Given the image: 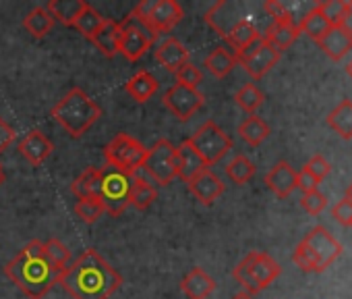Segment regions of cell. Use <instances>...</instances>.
Masks as SVG:
<instances>
[{"label": "cell", "instance_id": "obj_1", "mask_svg": "<svg viewBox=\"0 0 352 299\" xmlns=\"http://www.w3.org/2000/svg\"><path fill=\"white\" fill-rule=\"evenodd\" d=\"M58 282L73 299H108L120 289L122 276L96 249H85L60 272Z\"/></svg>", "mask_w": 352, "mask_h": 299}, {"label": "cell", "instance_id": "obj_2", "mask_svg": "<svg viewBox=\"0 0 352 299\" xmlns=\"http://www.w3.org/2000/svg\"><path fill=\"white\" fill-rule=\"evenodd\" d=\"M5 274L30 299H44L50 293V289L58 282L60 270H56L48 262L44 254V243L34 239L11 262H7Z\"/></svg>", "mask_w": 352, "mask_h": 299}, {"label": "cell", "instance_id": "obj_3", "mask_svg": "<svg viewBox=\"0 0 352 299\" xmlns=\"http://www.w3.org/2000/svg\"><path fill=\"white\" fill-rule=\"evenodd\" d=\"M50 116L75 139L83 137L94 125L96 121L102 116V108L98 106L96 100H91L81 87H73L69 90V94L58 100L52 110Z\"/></svg>", "mask_w": 352, "mask_h": 299}, {"label": "cell", "instance_id": "obj_4", "mask_svg": "<svg viewBox=\"0 0 352 299\" xmlns=\"http://www.w3.org/2000/svg\"><path fill=\"white\" fill-rule=\"evenodd\" d=\"M342 254V245L331 237L325 227H313L305 239L292 251V262L302 272H323L329 268L338 256Z\"/></svg>", "mask_w": 352, "mask_h": 299}, {"label": "cell", "instance_id": "obj_5", "mask_svg": "<svg viewBox=\"0 0 352 299\" xmlns=\"http://www.w3.org/2000/svg\"><path fill=\"white\" fill-rule=\"evenodd\" d=\"M280 274L282 266L267 251H249L232 270L234 280L251 297L267 289Z\"/></svg>", "mask_w": 352, "mask_h": 299}, {"label": "cell", "instance_id": "obj_6", "mask_svg": "<svg viewBox=\"0 0 352 299\" xmlns=\"http://www.w3.org/2000/svg\"><path fill=\"white\" fill-rule=\"evenodd\" d=\"M129 17L141 23L157 40L160 34H168L179 25L185 13L176 0H143L131 11Z\"/></svg>", "mask_w": 352, "mask_h": 299}, {"label": "cell", "instance_id": "obj_7", "mask_svg": "<svg viewBox=\"0 0 352 299\" xmlns=\"http://www.w3.org/2000/svg\"><path fill=\"white\" fill-rule=\"evenodd\" d=\"M145 154H147V147L139 139L131 137L129 133L114 135L104 147L106 167H112V169H116L124 175H131V177L141 169Z\"/></svg>", "mask_w": 352, "mask_h": 299}, {"label": "cell", "instance_id": "obj_8", "mask_svg": "<svg viewBox=\"0 0 352 299\" xmlns=\"http://www.w3.org/2000/svg\"><path fill=\"white\" fill-rule=\"evenodd\" d=\"M189 143L197 152V156L204 161V165L210 169L218 165L230 150H232V139L230 135L216 123V121H206L191 137Z\"/></svg>", "mask_w": 352, "mask_h": 299}, {"label": "cell", "instance_id": "obj_9", "mask_svg": "<svg viewBox=\"0 0 352 299\" xmlns=\"http://www.w3.org/2000/svg\"><path fill=\"white\" fill-rule=\"evenodd\" d=\"M141 169L157 185L166 187L176 179V145L168 139H157L145 154Z\"/></svg>", "mask_w": 352, "mask_h": 299}, {"label": "cell", "instance_id": "obj_10", "mask_svg": "<svg viewBox=\"0 0 352 299\" xmlns=\"http://www.w3.org/2000/svg\"><path fill=\"white\" fill-rule=\"evenodd\" d=\"M129 189H131V175H124L112 167L102 169L100 200L110 216L118 218L129 208Z\"/></svg>", "mask_w": 352, "mask_h": 299}, {"label": "cell", "instance_id": "obj_11", "mask_svg": "<svg viewBox=\"0 0 352 299\" xmlns=\"http://www.w3.org/2000/svg\"><path fill=\"white\" fill-rule=\"evenodd\" d=\"M282 59V52L278 48H274L270 42L263 40V36L253 42L247 50H243L241 54H236V63L253 77V79H261L263 75H267L278 61Z\"/></svg>", "mask_w": 352, "mask_h": 299}, {"label": "cell", "instance_id": "obj_12", "mask_svg": "<svg viewBox=\"0 0 352 299\" xmlns=\"http://www.w3.org/2000/svg\"><path fill=\"white\" fill-rule=\"evenodd\" d=\"M155 42V38L141 25L137 23L133 17H124V21H120V42H118V52L135 63L139 59H143L147 54V50L151 48V44Z\"/></svg>", "mask_w": 352, "mask_h": 299}, {"label": "cell", "instance_id": "obj_13", "mask_svg": "<svg viewBox=\"0 0 352 299\" xmlns=\"http://www.w3.org/2000/svg\"><path fill=\"white\" fill-rule=\"evenodd\" d=\"M162 102L179 121H189L206 104V96L197 87L174 83L170 90L164 92Z\"/></svg>", "mask_w": 352, "mask_h": 299}, {"label": "cell", "instance_id": "obj_14", "mask_svg": "<svg viewBox=\"0 0 352 299\" xmlns=\"http://www.w3.org/2000/svg\"><path fill=\"white\" fill-rule=\"evenodd\" d=\"M187 185H189V192L195 196V200L204 206H212L226 189L224 181L212 169H206L199 175H195Z\"/></svg>", "mask_w": 352, "mask_h": 299}, {"label": "cell", "instance_id": "obj_15", "mask_svg": "<svg viewBox=\"0 0 352 299\" xmlns=\"http://www.w3.org/2000/svg\"><path fill=\"white\" fill-rule=\"evenodd\" d=\"M19 152L30 165L40 167L54 152V143L40 129H34L19 141Z\"/></svg>", "mask_w": 352, "mask_h": 299}, {"label": "cell", "instance_id": "obj_16", "mask_svg": "<svg viewBox=\"0 0 352 299\" xmlns=\"http://www.w3.org/2000/svg\"><path fill=\"white\" fill-rule=\"evenodd\" d=\"M296 179H298V171L292 169L290 163L280 161L272 167V171L265 175V185L280 198L286 200L288 196H292V192L296 189Z\"/></svg>", "mask_w": 352, "mask_h": 299}, {"label": "cell", "instance_id": "obj_17", "mask_svg": "<svg viewBox=\"0 0 352 299\" xmlns=\"http://www.w3.org/2000/svg\"><path fill=\"white\" fill-rule=\"evenodd\" d=\"M206 169L208 167L197 156L189 139H183L179 145H176V179H183L185 183H189L195 175H199Z\"/></svg>", "mask_w": 352, "mask_h": 299}, {"label": "cell", "instance_id": "obj_18", "mask_svg": "<svg viewBox=\"0 0 352 299\" xmlns=\"http://www.w3.org/2000/svg\"><path fill=\"white\" fill-rule=\"evenodd\" d=\"M155 61L166 69V71H176L179 67H183L185 63H189V50L181 44V40H176L174 36L164 38L157 48H155Z\"/></svg>", "mask_w": 352, "mask_h": 299}, {"label": "cell", "instance_id": "obj_19", "mask_svg": "<svg viewBox=\"0 0 352 299\" xmlns=\"http://www.w3.org/2000/svg\"><path fill=\"white\" fill-rule=\"evenodd\" d=\"M243 17H239L236 13V7L232 3H228V0H220V3H216L208 13H206V23L216 30L222 38H226V34L241 21Z\"/></svg>", "mask_w": 352, "mask_h": 299}, {"label": "cell", "instance_id": "obj_20", "mask_svg": "<svg viewBox=\"0 0 352 299\" xmlns=\"http://www.w3.org/2000/svg\"><path fill=\"white\" fill-rule=\"evenodd\" d=\"M317 46L327 59H331L333 63H340L352 50V36L340 28H329V32L317 42Z\"/></svg>", "mask_w": 352, "mask_h": 299}, {"label": "cell", "instance_id": "obj_21", "mask_svg": "<svg viewBox=\"0 0 352 299\" xmlns=\"http://www.w3.org/2000/svg\"><path fill=\"white\" fill-rule=\"evenodd\" d=\"M216 289V280L204 270V268H193L185 274L181 280V291L189 299H208Z\"/></svg>", "mask_w": 352, "mask_h": 299}, {"label": "cell", "instance_id": "obj_22", "mask_svg": "<svg viewBox=\"0 0 352 299\" xmlns=\"http://www.w3.org/2000/svg\"><path fill=\"white\" fill-rule=\"evenodd\" d=\"M261 38L259 30L255 28V23L247 17H243L228 34H226V44L230 46V52L234 50V56L241 54L243 50H247L253 42H257Z\"/></svg>", "mask_w": 352, "mask_h": 299}, {"label": "cell", "instance_id": "obj_23", "mask_svg": "<svg viewBox=\"0 0 352 299\" xmlns=\"http://www.w3.org/2000/svg\"><path fill=\"white\" fill-rule=\"evenodd\" d=\"M298 36H300L298 25L292 19H286V21H272V25L263 34V40L282 52V50L290 48L298 40Z\"/></svg>", "mask_w": 352, "mask_h": 299}, {"label": "cell", "instance_id": "obj_24", "mask_svg": "<svg viewBox=\"0 0 352 299\" xmlns=\"http://www.w3.org/2000/svg\"><path fill=\"white\" fill-rule=\"evenodd\" d=\"M104 56L112 59L118 54V42H120V23L112 19H104L102 28L91 36L89 40Z\"/></svg>", "mask_w": 352, "mask_h": 299}, {"label": "cell", "instance_id": "obj_25", "mask_svg": "<svg viewBox=\"0 0 352 299\" xmlns=\"http://www.w3.org/2000/svg\"><path fill=\"white\" fill-rule=\"evenodd\" d=\"M73 194L79 200H100V189H102V169H87L83 171L71 185Z\"/></svg>", "mask_w": 352, "mask_h": 299}, {"label": "cell", "instance_id": "obj_26", "mask_svg": "<svg viewBox=\"0 0 352 299\" xmlns=\"http://www.w3.org/2000/svg\"><path fill=\"white\" fill-rule=\"evenodd\" d=\"M204 65H206V69H208L214 77L224 79L226 75L232 73V69H234L239 63H236L234 52H230L226 46H216V48L206 56Z\"/></svg>", "mask_w": 352, "mask_h": 299}, {"label": "cell", "instance_id": "obj_27", "mask_svg": "<svg viewBox=\"0 0 352 299\" xmlns=\"http://www.w3.org/2000/svg\"><path fill=\"white\" fill-rule=\"evenodd\" d=\"M157 87H160V83H157V79L149 73V71H139L137 75H133L126 83H124V92L133 98V100H137V102H147L155 92H157Z\"/></svg>", "mask_w": 352, "mask_h": 299}, {"label": "cell", "instance_id": "obj_28", "mask_svg": "<svg viewBox=\"0 0 352 299\" xmlns=\"http://www.w3.org/2000/svg\"><path fill=\"white\" fill-rule=\"evenodd\" d=\"M87 7L85 0H50L46 5V11L52 15L54 21H60L63 25H71L77 21L81 11Z\"/></svg>", "mask_w": 352, "mask_h": 299}, {"label": "cell", "instance_id": "obj_29", "mask_svg": "<svg viewBox=\"0 0 352 299\" xmlns=\"http://www.w3.org/2000/svg\"><path fill=\"white\" fill-rule=\"evenodd\" d=\"M270 125L261 118V116H257V114H249L241 125H239V135H241V139L245 141V143H249V145H253V147H257V145H261L267 137H270Z\"/></svg>", "mask_w": 352, "mask_h": 299}, {"label": "cell", "instance_id": "obj_30", "mask_svg": "<svg viewBox=\"0 0 352 299\" xmlns=\"http://www.w3.org/2000/svg\"><path fill=\"white\" fill-rule=\"evenodd\" d=\"M327 125L346 141L352 139V100H342L329 114Z\"/></svg>", "mask_w": 352, "mask_h": 299}, {"label": "cell", "instance_id": "obj_31", "mask_svg": "<svg viewBox=\"0 0 352 299\" xmlns=\"http://www.w3.org/2000/svg\"><path fill=\"white\" fill-rule=\"evenodd\" d=\"M157 200V189L143 177H131V189H129V206H135L137 210L149 208Z\"/></svg>", "mask_w": 352, "mask_h": 299}, {"label": "cell", "instance_id": "obj_32", "mask_svg": "<svg viewBox=\"0 0 352 299\" xmlns=\"http://www.w3.org/2000/svg\"><path fill=\"white\" fill-rule=\"evenodd\" d=\"M23 28L30 32V36H34L36 40H42V38H46V36L52 32L54 19H52V15L46 11V7H36V9H32V11L25 15Z\"/></svg>", "mask_w": 352, "mask_h": 299}, {"label": "cell", "instance_id": "obj_33", "mask_svg": "<svg viewBox=\"0 0 352 299\" xmlns=\"http://www.w3.org/2000/svg\"><path fill=\"white\" fill-rule=\"evenodd\" d=\"M296 25H298V32H300L302 36L311 38L313 42H319V40L329 32V23L325 21L323 13L317 9V5H315V7L302 17V21L296 23Z\"/></svg>", "mask_w": 352, "mask_h": 299}, {"label": "cell", "instance_id": "obj_34", "mask_svg": "<svg viewBox=\"0 0 352 299\" xmlns=\"http://www.w3.org/2000/svg\"><path fill=\"white\" fill-rule=\"evenodd\" d=\"M226 175L232 183L236 185H245L251 181V177L255 175V165L245 156V154H236L228 165H226Z\"/></svg>", "mask_w": 352, "mask_h": 299}, {"label": "cell", "instance_id": "obj_35", "mask_svg": "<svg viewBox=\"0 0 352 299\" xmlns=\"http://www.w3.org/2000/svg\"><path fill=\"white\" fill-rule=\"evenodd\" d=\"M102 23H104V17L87 3V7L81 11V15H79L77 21L73 23V28H75L81 36H85L87 40H91V36L102 28Z\"/></svg>", "mask_w": 352, "mask_h": 299}, {"label": "cell", "instance_id": "obj_36", "mask_svg": "<svg viewBox=\"0 0 352 299\" xmlns=\"http://www.w3.org/2000/svg\"><path fill=\"white\" fill-rule=\"evenodd\" d=\"M234 100H236V104H239L245 112L255 114V110L263 104L265 96H263V92H261L255 83H247V85H243V87L234 94Z\"/></svg>", "mask_w": 352, "mask_h": 299}, {"label": "cell", "instance_id": "obj_37", "mask_svg": "<svg viewBox=\"0 0 352 299\" xmlns=\"http://www.w3.org/2000/svg\"><path fill=\"white\" fill-rule=\"evenodd\" d=\"M44 254H46V258H48V262L56 268V270H65L69 264H71V251H69V247L60 241V239H48L46 243H44Z\"/></svg>", "mask_w": 352, "mask_h": 299}, {"label": "cell", "instance_id": "obj_38", "mask_svg": "<svg viewBox=\"0 0 352 299\" xmlns=\"http://www.w3.org/2000/svg\"><path fill=\"white\" fill-rule=\"evenodd\" d=\"M104 204L102 200H79L75 204V214L85 223V225H94L102 218L104 214Z\"/></svg>", "mask_w": 352, "mask_h": 299}, {"label": "cell", "instance_id": "obj_39", "mask_svg": "<svg viewBox=\"0 0 352 299\" xmlns=\"http://www.w3.org/2000/svg\"><path fill=\"white\" fill-rule=\"evenodd\" d=\"M317 9L323 13L329 28H340L346 3H344V0H321V3H317Z\"/></svg>", "mask_w": 352, "mask_h": 299}, {"label": "cell", "instance_id": "obj_40", "mask_svg": "<svg viewBox=\"0 0 352 299\" xmlns=\"http://www.w3.org/2000/svg\"><path fill=\"white\" fill-rule=\"evenodd\" d=\"M174 75H176V83L187 87H199V83L204 81V73L193 63H185L183 67L174 71Z\"/></svg>", "mask_w": 352, "mask_h": 299}, {"label": "cell", "instance_id": "obj_41", "mask_svg": "<svg viewBox=\"0 0 352 299\" xmlns=\"http://www.w3.org/2000/svg\"><path fill=\"white\" fill-rule=\"evenodd\" d=\"M300 206H302V210L309 212L311 216H317V214H321V212L325 210L327 198H325L319 189H317V192H311V194H302Z\"/></svg>", "mask_w": 352, "mask_h": 299}, {"label": "cell", "instance_id": "obj_42", "mask_svg": "<svg viewBox=\"0 0 352 299\" xmlns=\"http://www.w3.org/2000/svg\"><path fill=\"white\" fill-rule=\"evenodd\" d=\"M302 169H305L307 173H311L319 183H321V181L331 173V165H329V161H327V158H323L321 154H315V156H313V158L302 167Z\"/></svg>", "mask_w": 352, "mask_h": 299}, {"label": "cell", "instance_id": "obj_43", "mask_svg": "<svg viewBox=\"0 0 352 299\" xmlns=\"http://www.w3.org/2000/svg\"><path fill=\"white\" fill-rule=\"evenodd\" d=\"M331 216L336 223H340L342 227H352V202H348L346 198H342L333 208H331Z\"/></svg>", "mask_w": 352, "mask_h": 299}, {"label": "cell", "instance_id": "obj_44", "mask_svg": "<svg viewBox=\"0 0 352 299\" xmlns=\"http://www.w3.org/2000/svg\"><path fill=\"white\" fill-rule=\"evenodd\" d=\"M265 13L274 19V21H286V19H292L290 11L286 9V5H282L280 0H267L263 5Z\"/></svg>", "mask_w": 352, "mask_h": 299}, {"label": "cell", "instance_id": "obj_45", "mask_svg": "<svg viewBox=\"0 0 352 299\" xmlns=\"http://www.w3.org/2000/svg\"><path fill=\"white\" fill-rule=\"evenodd\" d=\"M13 141H15V129L0 116V154H3L5 150H9Z\"/></svg>", "mask_w": 352, "mask_h": 299}, {"label": "cell", "instance_id": "obj_46", "mask_svg": "<svg viewBox=\"0 0 352 299\" xmlns=\"http://www.w3.org/2000/svg\"><path fill=\"white\" fill-rule=\"evenodd\" d=\"M296 189H300L302 194H311V192H317L319 189V181L311 175V173H307L305 169L298 173V179H296Z\"/></svg>", "mask_w": 352, "mask_h": 299}, {"label": "cell", "instance_id": "obj_47", "mask_svg": "<svg viewBox=\"0 0 352 299\" xmlns=\"http://www.w3.org/2000/svg\"><path fill=\"white\" fill-rule=\"evenodd\" d=\"M340 30H344L346 34L352 36V0H348V3H346L344 15H342V21H340Z\"/></svg>", "mask_w": 352, "mask_h": 299}, {"label": "cell", "instance_id": "obj_48", "mask_svg": "<svg viewBox=\"0 0 352 299\" xmlns=\"http://www.w3.org/2000/svg\"><path fill=\"white\" fill-rule=\"evenodd\" d=\"M344 198H346L348 202H352V183L348 185V189H346V194H344Z\"/></svg>", "mask_w": 352, "mask_h": 299}, {"label": "cell", "instance_id": "obj_49", "mask_svg": "<svg viewBox=\"0 0 352 299\" xmlns=\"http://www.w3.org/2000/svg\"><path fill=\"white\" fill-rule=\"evenodd\" d=\"M232 299H253V297H251V295H247V293L243 291V293H236V295H234Z\"/></svg>", "mask_w": 352, "mask_h": 299}, {"label": "cell", "instance_id": "obj_50", "mask_svg": "<svg viewBox=\"0 0 352 299\" xmlns=\"http://www.w3.org/2000/svg\"><path fill=\"white\" fill-rule=\"evenodd\" d=\"M346 73H348V75H350V79H352V59L346 63Z\"/></svg>", "mask_w": 352, "mask_h": 299}, {"label": "cell", "instance_id": "obj_51", "mask_svg": "<svg viewBox=\"0 0 352 299\" xmlns=\"http://www.w3.org/2000/svg\"><path fill=\"white\" fill-rule=\"evenodd\" d=\"M5 183V171H3V165H0V185Z\"/></svg>", "mask_w": 352, "mask_h": 299}]
</instances>
